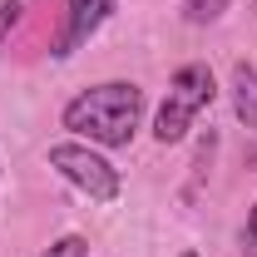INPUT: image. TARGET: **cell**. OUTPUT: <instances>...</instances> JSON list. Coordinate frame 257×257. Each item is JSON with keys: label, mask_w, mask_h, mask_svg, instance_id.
<instances>
[{"label": "cell", "mask_w": 257, "mask_h": 257, "mask_svg": "<svg viewBox=\"0 0 257 257\" xmlns=\"http://www.w3.org/2000/svg\"><path fill=\"white\" fill-rule=\"evenodd\" d=\"M227 10V0H183V20L188 25H213Z\"/></svg>", "instance_id": "8992f818"}, {"label": "cell", "mask_w": 257, "mask_h": 257, "mask_svg": "<svg viewBox=\"0 0 257 257\" xmlns=\"http://www.w3.org/2000/svg\"><path fill=\"white\" fill-rule=\"evenodd\" d=\"M50 168L60 173L64 183H74L89 203H114V198H119V188H124L119 168L104 159V154H94L89 144H79V139L50 144Z\"/></svg>", "instance_id": "3957f363"}, {"label": "cell", "mask_w": 257, "mask_h": 257, "mask_svg": "<svg viewBox=\"0 0 257 257\" xmlns=\"http://www.w3.org/2000/svg\"><path fill=\"white\" fill-rule=\"evenodd\" d=\"M40 257H89V242H84V237H74V232H64V237H55Z\"/></svg>", "instance_id": "52a82bcc"}, {"label": "cell", "mask_w": 257, "mask_h": 257, "mask_svg": "<svg viewBox=\"0 0 257 257\" xmlns=\"http://www.w3.org/2000/svg\"><path fill=\"white\" fill-rule=\"evenodd\" d=\"M114 5H119V0H64V30H60V40H55V55L69 60L79 45H89V35L114 15Z\"/></svg>", "instance_id": "277c9868"}, {"label": "cell", "mask_w": 257, "mask_h": 257, "mask_svg": "<svg viewBox=\"0 0 257 257\" xmlns=\"http://www.w3.org/2000/svg\"><path fill=\"white\" fill-rule=\"evenodd\" d=\"M20 15H25V0H5L0 5V45H5V35L20 25Z\"/></svg>", "instance_id": "ba28073f"}, {"label": "cell", "mask_w": 257, "mask_h": 257, "mask_svg": "<svg viewBox=\"0 0 257 257\" xmlns=\"http://www.w3.org/2000/svg\"><path fill=\"white\" fill-rule=\"evenodd\" d=\"M252 168H257V144H252Z\"/></svg>", "instance_id": "30bf717a"}, {"label": "cell", "mask_w": 257, "mask_h": 257, "mask_svg": "<svg viewBox=\"0 0 257 257\" xmlns=\"http://www.w3.org/2000/svg\"><path fill=\"white\" fill-rule=\"evenodd\" d=\"M60 124L74 134V139H89L99 149H128L134 134L144 124V89L134 79H104V84H89L64 104Z\"/></svg>", "instance_id": "6da1fadb"}, {"label": "cell", "mask_w": 257, "mask_h": 257, "mask_svg": "<svg viewBox=\"0 0 257 257\" xmlns=\"http://www.w3.org/2000/svg\"><path fill=\"white\" fill-rule=\"evenodd\" d=\"M232 114H237V124L257 134V64L247 60L232 64Z\"/></svg>", "instance_id": "5b68a950"}, {"label": "cell", "mask_w": 257, "mask_h": 257, "mask_svg": "<svg viewBox=\"0 0 257 257\" xmlns=\"http://www.w3.org/2000/svg\"><path fill=\"white\" fill-rule=\"evenodd\" d=\"M242 257H257V203L247 213V232H242Z\"/></svg>", "instance_id": "9c48e42d"}, {"label": "cell", "mask_w": 257, "mask_h": 257, "mask_svg": "<svg viewBox=\"0 0 257 257\" xmlns=\"http://www.w3.org/2000/svg\"><path fill=\"white\" fill-rule=\"evenodd\" d=\"M218 94V84H213V69L208 64H183V69H173V79H168V99L159 104V114H154V139L159 144H178L188 124L198 119V109H208Z\"/></svg>", "instance_id": "7a4b0ae2"}, {"label": "cell", "mask_w": 257, "mask_h": 257, "mask_svg": "<svg viewBox=\"0 0 257 257\" xmlns=\"http://www.w3.org/2000/svg\"><path fill=\"white\" fill-rule=\"evenodd\" d=\"M178 257H198V252H178Z\"/></svg>", "instance_id": "8fae6325"}]
</instances>
